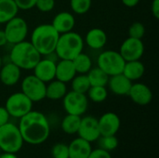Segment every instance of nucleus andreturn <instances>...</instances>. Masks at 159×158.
I'll list each match as a JSON object with an SVG mask.
<instances>
[{
	"mask_svg": "<svg viewBox=\"0 0 159 158\" xmlns=\"http://www.w3.org/2000/svg\"><path fill=\"white\" fill-rule=\"evenodd\" d=\"M121 2L128 7H134L139 4L140 0H121Z\"/></svg>",
	"mask_w": 159,
	"mask_h": 158,
	"instance_id": "nucleus-39",
	"label": "nucleus"
},
{
	"mask_svg": "<svg viewBox=\"0 0 159 158\" xmlns=\"http://www.w3.org/2000/svg\"><path fill=\"white\" fill-rule=\"evenodd\" d=\"M76 74H86L92 68V61L90 57L83 52L79 53L76 57L72 60Z\"/></svg>",
	"mask_w": 159,
	"mask_h": 158,
	"instance_id": "nucleus-27",
	"label": "nucleus"
},
{
	"mask_svg": "<svg viewBox=\"0 0 159 158\" xmlns=\"http://www.w3.org/2000/svg\"><path fill=\"white\" fill-rule=\"evenodd\" d=\"M5 24L4 32L7 43L14 45L25 40L28 34V24L24 19L15 16Z\"/></svg>",
	"mask_w": 159,
	"mask_h": 158,
	"instance_id": "nucleus-9",
	"label": "nucleus"
},
{
	"mask_svg": "<svg viewBox=\"0 0 159 158\" xmlns=\"http://www.w3.org/2000/svg\"><path fill=\"white\" fill-rule=\"evenodd\" d=\"M144 73H145V66L140 60L126 61L122 72V74L127 78H129L131 82L137 81L140 78H142Z\"/></svg>",
	"mask_w": 159,
	"mask_h": 158,
	"instance_id": "nucleus-22",
	"label": "nucleus"
},
{
	"mask_svg": "<svg viewBox=\"0 0 159 158\" xmlns=\"http://www.w3.org/2000/svg\"><path fill=\"white\" fill-rule=\"evenodd\" d=\"M86 74L90 83V87H95V86L106 87L107 86L109 75L98 66L92 67Z\"/></svg>",
	"mask_w": 159,
	"mask_h": 158,
	"instance_id": "nucleus-25",
	"label": "nucleus"
},
{
	"mask_svg": "<svg viewBox=\"0 0 159 158\" xmlns=\"http://www.w3.org/2000/svg\"><path fill=\"white\" fill-rule=\"evenodd\" d=\"M9 118L10 115L7 113V109L5 108V106H0V127L8 123L9 122Z\"/></svg>",
	"mask_w": 159,
	"mask_h": 158,
	"instance_id": "nucleus-37",
	"label": "nucleus"
},
{
	"mask_svg": "<svg viewBox=\"0 0 159 158\" xmlns=\"http://www.w3.org/2000/svg\"><path fill=\"white\" fill-rule=\"evenodd\" d=\"M19 10H29L34 7L36 0H14Z\"/></svg>",
	"mask_w": 159,
	"mask_h": 158,
	"instance_id": "nucleus-35",
	"label": "nucleus"
},
{
	"mask_svg": "<svg viewBox=\"0 0 159 158\" xmlns=\"http://www.w3.org/2000/svg\"><path fill=\"white\" fill-rule=\"evenodd\" d=\"M145 34V27L140 21L133 22L129 28V37L143 39Z\"/></svg>",
	"mask_w": 159,
	"mask_h": 158,
	"instance_id": "nucleus-32",
	"label": "nucleus"
},
{
	"mask_svg": "<svg viewBox=\"0 0 159 158\" xmlns=\"http://www.w3.org/2000/svg\"><path fill=\"white\" fill-rule=\"evenodd\" d=\"M151 11L157 20L159 19V0H153L151 4Z\"/></svg>",
	"mask_w": 159,
	"mask_h": 158,
	"instance_id": "nucleus-38",
	"label": "nucleus"
},
{
	"mask_svg": "<svg viewBox=\"0 0 159 158\" xmlns=\"http://www.w3.org/2000/svg\"><path fill=\"white\" fill-rule=\"evenodd\" d=\"M40 59V53L30 41L26 40L14 44L9 53L10 61L20 70H33Z\"/></svg>",
	"mask_w": 159,
	"mask_h": 158,
	"instance_id": "nucleus-3",
	"label": "nucleus"
},
{
	"mask_svg": "<svg viewBox=\"0 0 159 158\" xmlns=\"http://www.w3.org/2000/svg\"><path fill=\"white\" fill-rule=\"evenodd\" d=\"M51 156L53 158H69L68 144L62 142L54 144L51 149Z\"/></svg>",
	"mask_w": 159,
	"mask_h": 158,
	"instance_id": "nucleus-33",
	"label": "nucleus"
},
{
	"mask_svg": "<svg viewBox=\"0 0 159 158\" xmlns=\"http://www.w3.org/2000/svg\"><path fill=\"white\" fill-rule=\"evenodd\" d=\"M77 134L80 138L90 143L98 141V139L101 137L98 118L91 115L81 117Z\"/></svg>",
	"mask_w": 159,
	"mask_h": 158,
	"instance_id": "nucleus-12",
	"label": "nucleus"
},
{
	"mask_svg": "<svg viewBox=\"0 0 159 158\" xmlns=\"http://www.w3.org/2000/svg\"><path fill=\"white\" fill-rule=\"evenodd\" d=\"M126 61L116 50H105L102 52L97 60L98 67L104 71L109 76L121 74Z\"/></svg>",
	"mask_w": 159,
	"mask_h": 158,
	"instance_id": "nucleus-6",
	"label": "nucleus"
},
{
	"mask_svg": "<svg viewBox=\"0 0 159 158\" xmlns=\"http://www.w3.org/2000/svg\"><path fill=\"white\" fill-rule=\"evenodd\" d=\"M76 71L74 63L70 60H59L56 63L55 78L63 82L68 83L75 76Z\"/></svg>",
	"mask_w": 159,
	"mask_h": 158,
	"instance_id": "nucleus-21",
	"label": "nucleus"
},
{
	"mask_svg": "<svg viewBox=\"0 0 159 158\" xmlns=\"http://www.w3.org/2000/svg\"><path fill=\"white\" fill-rule=\"evenodd\" d=\"M0 153H2V151H1V150H0Z\"/></svg>",
	"mask_w": 159,
	"mask_h": 158,
	"instance_id": "nucleus-43",
	"label": "nucleus"
},
{
	"mask_svg": "<svg viewBox=\"0 0 159 158\" xmlns=\"http://www.w3.org/2000/svg\"><path fill=\"white\" fill-rule=\"evenodd\" d=\"M67 93L66 83H63L58 79H53L47 83L46 86V98L51 101L61 100Z\"/></svg>",
	"mask_w": 159,
	"mask_h": 158,
	"instance_id": "nucleus-23",
	"label": "nucleus"
},
{
	"mask_svg": "<svg viewBox=\"0 0 159 158\" xmlns=\"http://www.w3.org/2000/svg\"><path fill=\"white\" fill-rule=\"evenodd\" d=\"M62 105L67 114L83 115L89 107V99L86 94L78 93L75 91H67L65 96L61 99Z\"/></svg>",
	"mask_w": 159,
	"mask_h": 158,
	"instance_id": "nucleus-10",
	"label": "nucleus"
},
{
	"mask_svg": "<svg viewBox=\"0 0 159 158\" xmlns=\"http://www.w3.org/2000/svg\"><path fill=\"white\" fill-rule=\"evenodd\" d=\"M98 141H99V144H100L99 148H102V149L108 151V152L114 151L118 146V140H117L116 135L101 136L98 139Z\"/></svg>",
	"mask_w": 159,
	"mask_h": 158,
	"instance_id": "nucleus-31",
	"label": "nucleus"
},
{
	"mask_svg": "<svg viewBox=\"0 0 159 158\" xmlns=\"http://www.w3.org/2000/svg\"><path fill=\"white\" fill-rule=\"evenodd\" d=\"M98 124L101 136H112L116 135L118 132L121 126V121L116 114L107 112L98 119Z\"/></svg>",
	"mask_w": 159,
	"mask_h": 158,
	"instance_id": "nucleus-13",
	"label": "nucleus"
},
{
	"mask_svg": "<svg viewBox=\"0 0 159 158\" xmlns=\"http://www.w3.org/2000/svg\"><path fill=\"white\" fill-rule=\"evenodd\" d=\"M107 85L112 93L117 96H126L129 94L132 82L121 73L109 76Z\"/></svg>",
	"mask_w": 159,
	"mask_h": 158,
	"instance_id": "nucleus-17",
	"label": "nucleus"
},
{
	"mask_svg": "<svg viewBox=\"0 0 159 158\" xmlns=\"http://www.w3.org/2000/svg\"><path fill=\"white\" fill-rule=\"evenodd\" d=\"M71 87L73 91L87 94L88 90L90 88V83L89 81L87 74H76L75 76L71 80Z\"/></svg>",
	"mask_w": 159,
	"mask_h": 158,
	"instance_id": "nucleus-28",
	"label": "nucleus"
},
{
	"mask_svg": "<svg viewBox=\"0 0 159 158\" xmlns=\"http://www.w3.org/2000/svg\"><path fill=\"white\" fill-rule=\"evenodd\" d=\"M51 25L60 34L68 33L73 31L75 25V19L72 13L68 11H61L53 18Z\"/></svg>",
	"mask_w": 159,
	"mask_h": 158,
	"instance_id": "nucleus-18",
	"label": "nucleus"
},
{
	"mask_svg": "<svg viewBox=\"0 0 159 158\" xmlns=\"http://www.w3.org/2000/svg\"><path fill=\"white\" fill-rule=\"evenodd\" d=\"M88 158H112V156L110 152L105 151L102 148H97L94 150L92 149Z\"/></svg>",
	"mask_w": 159,
	"mask_h": 158,
	"instance_id": "nucleus-36",
	"label": "nucleus"
},
{
	"mask_svg": "<svg viewBox=\"0 0 159 158\" xmlns=\"http://www.w3.org/2000/svg\"><path fill=\"white\" fill-rule=\"evenodd\" d=\"M33 102L21 91L11 94L6 101L5 108L10 117L20 118L33 110Z\"/></svg>",
	"mask_w": 159,
	"mask_h": 158,
	"instance_id": "nucleus-7",
	"label": "nucleus"
},
{
	"mask_svg": "<svg viewBox=\"0 0 159 158\" xmlns=\"http://www.w3.org/2000/svg\"><path fill=\"white\" fill-rule=\"evenodd\" d=\"M84 38L75 32L61 34L55 47V53L60 60L72 61L79 53L83 52Z\"/></svg>",
	"mask_w": 159,
	"mask_h": 158,
	"instance_id": "nucleus-4",
	"label": "nucleus"
},
{
	"mask_svg": "<svg viewBox=\"0 0 159 158\" xmlns=\"http://www.w3.org/2000/svg\"><path fill=\"white\" fill-rule=\"evenodd\" d=\"M19 8L14 0H0V23H6L18 15Z\"/></svg>",
	"mask_w": 159,
	"mask_h": 158,
	"instance_id": "nucleus-24",
	"label": "nucleus"
},
{
	"mask_svg": "<svg viewBox=\"0 0 159 158\" xmlns=\"http://www.w3.org/2000/svg\"><path fill=\"white\" fill-rule=\"evenodd\" d=\"M69 158H88L92 147L90 142L78 137L73 140L70 144H68Z\"/></svg>",
	"mask_w": 159,
	"mask_h": 158,
	"instance_id": "nucleus-20",
	"label": "nucleus"
},
{
	"mask_svg": "<svg viewBox=\"0 0 159 158\" xmlns=\"http://www.w3.org/2000/svg\"><path fill=\"white\" fill-rule=\"evenodd\" d=\"M7 44V40L5 34L4 30H0V47H3Z\"/></svg>",
	"mask_w": 159,
	"mask_h": 158,
	"instance_id": "nucleus-40",
	"label": "nucleus"
},
{
	"mask_svg": "<svg viewBox=\"0 0 159 158\" xmlns=\"http://www.w3.org/2000/svg\"><path fill=\"white\" fill-rule=\"evenodd\" d=\"M2 65H3V61H2V57L0 56V68H1Z\"/></svg>",
	"mask_w": 159,
	"mask_h": 158,
	"instance_id": "nucleus-42",
	"label": "nucleus"
},
{
	"mask_svg": "<svg viewBox=\"0 0 159 158\" xmlns=\"http://www.w3.org/2000/svg\"><path fill=\"white\" fill-rule=\"evenodd\" d=\"M87 93H88V99H89L91 102L95 103L103 102L108 97V91L106 87H101V86L90 87Z\"/></svg>",
	"mask_w": 159,
	"mask_h": 158,
	"instance_id": "nucleus-29",
	"label": "nucleus"
},
{
	"mask_svg": "<svg viewBox=\"0 0 159 158\" xmlns=\"http://www.w3.org/2000/svg\"><path fill=\"white\" fill-rule=\"evenodd\" d=\"M46 86L45 82L35 75L30 74L25 76L21 81L20 89L33 102H37L46 99Z\"/></svg>",
	"mask_w": 159,
	"mask_h": 158,
	"instance_id": "nucleus-8",
	"label": "nucleus"
},
{
	"mask_svg": "<svg viewBox=\"0 0 159 158\" xmlns=\"http://www.w3.org/2000/svg\"><path fill=\"white\" fill-rule=\"evenodd\" d=\"M23 139L17 125L7 123L0 127V150L17 154L23 146Z\"/></svg>",
	"mask_w": 159,
	"mask_h": 158,
	"instance_id": "nucleus-5",
	"label": "nucleus"
},
{
	"mask_svg": "<svg viewBox=\"0 0 159 158\" xmlns=\"http://www.w3.org/2000/svg\"><path fill=\"white\" fill-rule=\"evenodd\" d=\"M59 36L60 34L51 23H43L34 29L30 42L41 56H46L55 51Z\"/></svg>",
	"mask_w": 159,
	"mask_h": 158,
	"instance_id": "nucleus-2",
	"label": "nucleus"
},
{
	"mask_svg": "<svg viewBox=\"0 0 159 158\" xmlns=\"http://www.w3.org/2000/svg\"><path fill=\"white\" fill-rule=\"evenodd\" d=\"M118 52L126 61L141 60L144 53V44L143 39L128 37L121 44Z\"/></svg>",
	"mask_w": 159,
	"mask_h": 158,
	"instance_id": "nucleus-11",
	"label": "nucleus"
},
{
	"mask_svg": "<svg viewBox=\"0 0 159 158\" xmlns=\"http://www.w3.org/2000/svg\"><path fill=\"white\" fill-rule=\"evenodd\" d=\"M20 75L21 70L11 61L3 64L0 68V81L5 86H15L20 81Z\"/></svg>",
	"mask_w": 159,
	"mask_h": 158,
	"instance_id": "nucleus-16",
	"label": "nucleus"
},
{
	"mask_svg": "<svg viewBox=\"0 0 159 158\" xmlns=\"http://www.w3.org/2000/svg\"><path fill=\"white\" fill-rule=\"evenodd\" d=\"M0 158H18V156L16 154H13V153L2 152V153H0Z\"/></svg>",
	"mask_w": 159,
	"mask_h": 158,
	"instance_id": "nucleus-41",
	"label": "nucleus"
},
{
	"mask_svg": "<svg viewBox=\"0 0 159 158\" xmlns=\"http://www.w3.org/2000/svg\"><path fill=\"white\" fill-rule=\"evenodd\" d=\"M56 63L57 62L47 58L40 59L33 69L34 75H35L46 84L50 82L51 80L55 79Z\"/></svg>",
	"mask_w": 159,
	"mask_h": 158,
	"instance_id": "nucleus-15",
	"label": "nucleus"
},
{
	"mask_svg": "<svg viewBox=\"0 0 159 158\" xmlns=\"http://www.w3.org/2000/svg\"><path fill=\"white\" fill-rule=\"evenodd\" d=\"M128 96H129L134 103L141 106L148 105L153 100L152 90L148 86L143 83H132Z\"/></svg>",
	"mask_w": 159,
	"mask_h": 158,
	"instance_id": "nucleus-14",
	"label": "nucleus"
},
{
	"mask_svg": "<svg viewBox=\"0 0 159 158\" xmlns=\"http://www.w3.org/2000/svg\"><path fill=\"white\" fill-rule=\"evenodd\" d=\"M34 7L41 12H50L55 7V0H36Z\"/></svg>",
	"mask_w": 159,
	"mask_h": 158,
	"instance_id": "nucleus-34",
	"label": "nucleus"
},
{
	"mask_svg": "<svg viewBox=\"0 0 159 158\" xmlns=\"http://www.w3.org/2000/svg\"><path fill=\"white\" fill-rule=\"evenodd\" d=\"M18 128L23 142L32 145L45 142L50 134V125L48 117L38 111L32 110L20 117Z\"/></svg>",
	"mask_w": 159,
	"mask_h": 158,
	"instance_id": "nucleus-1",
	"label": "nucleus"
},
{
	"mask_svg": "<svg viewBox=\"0 0 159 158\" xmlns=\"http://www.w3.org/2000/svg\"><path fill=\"white\" fill-rule=\"evenodd\" d=\"M92 5V0H70V7L74 13L83 15L87 13Z\"/></svg>",
	"mask_w": 159,
	"mask_h": 158,
	"instance_id": "nucleus-30",
	"label": "nucleus"
},
{
	"mask_svg": "<svg viewBox=\"0 0 159 158\" xmlns=\"http://www.w3.org/2000/svg\"><path fill=\"white\" fill-rule=\"evenodd\" d=\"M84 43L91 49H102L107 43V34L101 28H92L87 33Z\"/></svg>",
	"mask_w": 159,
	"mask_h": 158,
	"instance_id": "nucleus-19",
	"label": "nucleus"
},
{
	"mask_svg": "<svg viewBox=\"0 0 159 158\" xmlns=\"http://www.w3.org/2000/svg\"><path fill=\"white\" fill-rule=\"evenodd\" d=\"M80 121H81V116L67 114L61 121V128L64 133L68 135H75L77 134Z\"/></svg>",
	"mask_w": 159,
	"mask_h": 158,
	"instance_id": "nucleus-26",
	"label": "nucleus"
}]
</instances>
